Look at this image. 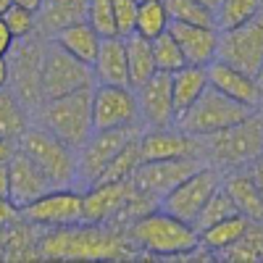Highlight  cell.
<instances>
[{
    "label": "cell",
    "instance_id": "28",
    "mask_svg": "<svg viewBox=\"0 0 263 263\" xmlns=\"http://www.w3.org/2000/svg\"><path fill=\"white\" fill-rule=\"evenodd\" d=\"M29 126V114L27 105L18 100V95L8 87H0V137L6 140H18Z\"/></svg>",
    "mask_w": 263,
    "mask_h": 263
},
{
    "label": "cell",
    "instance_id": "9",
    "mask_svg": "<svg viewBox=\"0 0 263 263\" xmlns=\"http://www.w3.org/2000/svg\"><path fill=\"white\" fill-rule=\"evenodd\" d=\"M142 124H129V126H116V129H98L90 135L79 150H77V171H79V184L90 187L100 177V171L111 163L116 153L137 140L142 135Z\"/></svg>",
    "mask_w": 263,
    "mask_h": 263
},
{
    "label": "cell",
    "instance_id": "34",
    "mask_svg": "<svg viewBox=\"0 0 263 263\" xmlns=\"http://www.w3.org/2000/svg\"><path fill=\"white\" fill-rule=\"evenodd\" d=\"M163 6H166L171 21H182V24H197V27H213V29H216L213 11L205 8L203 3H197V0H163Z\"/></svg>",
    "mask_w": 263,
    "mask_h": 263
},
{
    "label": "cell",
    "instance_id": "36",
    "mask_svg": "<svg viewBox=\"0 0 263 263\" xmlns=\"http://www.w3.org/2000/svg\"><path fill=\"white\" fill-rule=\"evenodd\" d=\"M87 24H90L100 37L116 34L114 3H111V0H87Z\"/></svg>",
    "mask_w": 263,
    "mask_h": 263
},
{
    "label": "cell",
    "instance_id": "32",
    "mask_svg": "<svg viewBox=\"0 0 263 263\" xmlns=\"http://www.w3.org/2000/svg\"><path fill=\"white\" fill-rule=\"evenodd\" d=\"M142 163L140 158V147H137V140H132L129 145H124L116 156L111 158V163H108L103 171H100V177L95 179L98 182H121V179H132V174H135V168Z\"/></svg>",
    "mask_w": 263,
    "mask_h": 263
},
{
    "label": "cell",
    "instance_id": "20",
    "mask_svg": "<svg viewBox=\"0 0 263 263\" xmlns=\"http://www.w3.org/2000/svg\"><path fill=\"white\" fill-rule=\"evenodd\" d=\"M168 34L177 40V45H179V50L184 55V63H190V66H208L216 58L218 29L171 21V24H168Z\"/></svg>",
    "mask_w": 263,
    "mask_h": 263
},
{
    "label": "cell",
    "instance_id": "46",
    "mask_svg": "<svg viewBox=\"0 0 263 263\" xmlns=\"http://www.w3.org/2000/svg\"><path fill=\"white\" fill-rule=\"evenodd\" d=\"M197 3H203L205 8H211V11H216V6H218V0H197Z\"/></svg>",
    "mask_w": 263,
    "mask_h": 263
},
{
    "label": "cell",
    "instance_id": "13",
    "mask_svg": "<svg viewBox=\"0 0 263 263\" xmlns=\"http://www.w3.org/2000/svg\"><path fill=\"white\" fill-rule=\"evenodd\" d=\"M203 161L192 156V158H171V161H142L135 174H132V184L137 187V192L153 197L156 203H161V197L171 192L184 177L195 168H200Z\"/></svg>",
    "mask_w": 263,
    "mask_h": 263
},
{
    "label": "cell",
    "instance_id": "8",
    "mask_svg": "<svg viewBox=\"0 0 263 263\" xmlns=\"http://www.w3.org/2000/svg\"><path fill=\"white\" fill-rule=\"evenodd\" d=\"M92 66H87L77 58H71L66 50H61L50 40L45 45V55H42V74H40V87H42V103L50 98H61L84 87H92Z\"/></svg>",
    "mask_w": 263,
    "mask_h": 263
},
{
    "label": "cell",
    "instance_id": "17",
    "mask_svg": "<svg viewBox=\"0 0 263 263\" xmlns=\"http://www.w3.org/2000/svg\"><path fill=\"white\" fill-rule=\"evenodd\" d=\"M48 190H53L48 177L40 171V166L24 150L16 147L11 161H8V197L18 208H24L32 200H37L40 195H45Z\"/></svg>",
    "mask_w": 263,
    "mask_h": 263
},
{
    "label": "cell",
    "instance_id": "18",
    "mask_svg": "<svg viewBox=\"0 0 263 263\" xmlns=\"http://www.w3.org/2000/svg\"><path fill=\"white\" fill-rule=\"evenodd\" d=\"M140 158L142 161H171V158H192L197 156L195 137L179 132L177 126L166 129H142L137 137Z\"/></svg>",
    "mask_w": 263,
    "mask_h": 263
},
{
    "label": "cell",
    "instance_id": "3",
    "mask_svg": "<svg viewBox=\"0 0 263 263\" xmlns=\"http://www.w3.org/2000/svg\"><path fill=\"white\" fill-rule=\"evenodd\" d=\"M197 142V158L218 171L227 168H242L260 158V142H263V126L260 116L253 114L245 121L232 124L227 129H218L213 135L195 137Z\"/></svg>",
    "mask_w": 263,
    "mask_h": 263
},
{
    "label": "cell",
    "instance_id": "15",
    "mask_svg": "<svg viewBox=\"0 0 263 263\" xmlns=\"http://www.w3.org/2000/svg\"><path fill=\"white\" fill-rule=\"evenodd\" d=\"M135 98H137V116L145 129L174 126L177 111H174L171 100V74L156 71L140 87H135Z\"/></svg>",
    "mask_w": 263,
    "mask_h": 263
},
{
    "label": "cell",
    "instance_id": "23",
    "mask_svg": "<svg viewBox=\"0 0 263 263\" xmlns=\"http://www.w3.org/2000/svg\"><path fill=\"white\" fill-rule=\"evenodd\" d=\"M79 21H87V0H42L37 8V29L45 40Z\"/></svg>",
    "mask_w": 263,
    "mask_h": 263
},
{
    "label": "cell",
    "instance_id": "40",
    "mask_svg": "<svg viewBox=\"0 0 263 263\" xmlns=\"http://www.w3.org/2000/svg\"><path fill=\"white\" fill-rule=\"evenodd\" d=\"M13 34L8 32V27H6V21L0 18V55H8L11 53V48H13Z\"/></svg>",
    "mask_w": 263,
    "mask_h": 263
},
{
    "label": "cell",
    "instance_id": "25",
    "mask_svg": "<svg viewBox=\"0 0 263 263\" xmlns=\"http://www.w3.org/2000/svg\"><path fill=\"white\" fill-rule=\"evenodd\" d=\"M250 224H253V221H250L248 216H242V213H232V216L221 218V221L211 224L208 229L197 232V250H200V253H208V255L213 258L218 250L229 248L237 237H242V234L248 232Z\"/></svg>",
    "mask_w": 263,
    "mask_h": 263
},
{
    "label": "cell",
    "instance_id": "27",
    "mask_svg": "<svg viewBox=\"0 0 263 263\" xmlns=\"http://www.w3.org/2000/svg\"><path fill=\"white\" fill-rule=\"evenodd\" d=\"M124 48H126V69H129V87L135 90L145 79L156 74V61H153V48L150 40L140 34H126L124 37Z\"/></svg>",
    "mask_w": 263,
    "mask_h": 263
},
{
    "label": "cell",
    "instance_id": "38",
    "mask_svg": "<svg viewBox=\"0 0 263 263\" xmlns=\"http://www.w3.org/2000/svg\"><path fill=\"white\" fill-rule=\"evenodd\" d=\"M114 3V24L116 34L126 37L135 32V13H137V0H111Z\"/></svg>",
    "mask_w": 263,
    "mask_h": 263
},
{
    "label": "cell",
    "instance_id": "21",
    "mask_svg": "<svg viewBox=\"0 0 263 263\" xmlns=\"http://www.w3.org/2000/svg\"><path fill=\"white\" fill-rule=\"evenodd\" d=\"M221 184L229 192L237 213L248 216L250 221L263 218V200H260V182L253 177L250 163L242 168H229V174H221Z\"/></svg>",
    "mask_w": 263,
    "mask_h": 263
},
{
    "label": "cell",
    "instance_id": "41",
    "mask_svg": "<svg viewBox=\"0 0 263 263\" xmlns=\"http://www.w3.org/2000/svg\"><path fill=\"white\" fill-rule=\"evenodd\" d=\"M13 150H16V142L13 140L0 137V163H8L11 156H13Z\"/></svg>",
    "mask_w": 263,
    "mask_h": 263
},
{
    "label": "cell",
    "instance_id": "10",
    "mask_svg": "<svg viewBox=\"0 0 263 263\" xmlns=\"http://www.w3.org/2000/svg\"><path fill=\"white\" fill-rule=\"evenodd\" d=\"M21 216L34 229H61L82 224L84 221L82 192H77L74 187H53L21 208Z\"/></svg>",
    "mask_w": 263,
    "mask_h": 263
},
{
    "label": "cell",
    "instance_id": "42",
    "mask_svg": "<svg viewBox=\"0 0 263 263\" xmlns=\"http://www.w3.org/2000/svg\"><path fill=\"white\" fill-rule=\"evenodd\" d=\"M8 84H11V66L6 55H0V87H8Z\"/></svg>",
    "mask_w": 263,
    "mask_h": 263
},
{
    "label": "cell",
    "instance_id": "5",
    "mask_svg": "<svg viewBox=\"0 0 263 263\" xmlns=\"http://www.w3.org/2000/svg\"><path fill=\"white\" fill-rule=\"evenodd\" d=\"M18 150L40 166V171L48 177L53 187H74L79 184L77 171V150L58 140L45 126H27V132L18 137Z\"/></svg>",
    "mask_w": 263,
    "mask_h": 263
},
{
    "label": "cell",
    "instance_id": "44",
    "mask_svg": "<svg viewBox=\"0 0 263 263\" xmlns=\"http://www.w3.org/2000/svg\"><path fill=\"white\" fill-rule=\"evenodd\" d=\"M13 6H21V8H27V11L37 13V8L42 6V0H13Z\"/></svg>",
    "mask_w": 263,
    "mask_h": 263
},
{
    "label": "cell",
    "instance_id": "37",
    "mask_svg": "<svg viewBox=\"0 0 263 263\" xmlns=\"http://www.w3.org/2000/svg\"><path fill=\"white\" fill-rule=\"evenodd\" d=\"M3 21H6L8 32L13 34V40H24V37L34 34V29H37V13L21 8V6H11L3 13Z\"/></svg>",
    "mask_w": 263,
    "mask_h": 263
},
{
    "label": "cell",
    "instance_id": "2",
    "mask_svg": "<svg viewBox=\"0 0 263 263\" xmlns=\"http://www.w3.org/2000/svg\"><path fill=\"white\" fill-rule=\"evenodd\" d=\"M121 229L132 248L150 258L174 260V258H192L197 253V229L161 208L147 211L145 216L129 221Z\"/></svg>",
    "mask_w": 263,
    "mask_h": 263
},
{
    "label": "cell",
    "instance_id": "19",
    "mask_svg": "<svg viewBox=\"0 0 263 263\" xmlns=\"http://www.w3.org/2000/svg\"><path fill=\"white\" fill-rule=\"evenodd\" d=\"M205 74H208V84L213 90H218L221 95L253 108V111H260V82H258V77H250L245 71L234 69V66L221 63V61H211L205 66Z\"/></svg>",
    "mask_w": 263,
    "mask_h": 263
},
{
    "label": "cell",
    "instance_id": "30",
    "mask_svg": "<svg viewBox=\"0 0 263 263\" xmlns=\"http://www.w3.org/2000/svg\"><path fill=\"white\" fill-rule=\"evenodd\" d=\"M171 18L163 6V0H137V13H135V34L153 40L168 29Z\"/></svg>",
    "mask_w": 263,
    "mask_h": 263
},
{
    "label": "cell",
    "instance_id": "22",
    "mask_svg": "<svg viewBox=\"0 0 263 263\" xmlns=\"http://www.w3.org/2000/svg\"><path fill=\"white\" fill-rule=\"evenodd\" d=\"M92 77H95V84L129 87V69H126L124 37H119V34L100 37L98 58H95V63H92Z\"/></svg>",
    "mask_w": 263,
    "mask_h": 263
},
{
    "label": "cell",
    "instance_id": "1",
    "mask_svg": "<svg viewBox=\"0 0 263 263\" xmlns=\"http://www.w3.org/2000/svg\"><path fill=\"white\" fill-rule=\"evenodd\" d=\"M135 248L121 227L82 221L61 229H40L37 258L50 260H121L135 258Z\"/></svg>",
    "mask_w": 263,
    "mask_h": 263
},
{
    "label": "cell",
    "instance_id": "24",
    "mask_svg": "<svg viewBox=\"0 0 263 263\" xmlns=\"http://www.w3.org/2000/svg\"><path fill=\"white\" fill-rule=\"evenodd\" d=\"M61 50H66L71 58L92 66L95 58H98V48H100V34L87 24V21H79V24H71L61 29L58 34L50 37Z\"/></svg>",
    "mask_w": 263,
    "mask_h": 263
},
{
    "label": "cell",
    "instance_id": "33",
    "mask_svg": "<svg viewBox=\"0 0 263 263\" xmlns=\"http://www.w3.org/2000/svg\"><path fill=\"white\" fill-rule=\"evenodd\" d=\"M232 213H237V208H234V203H232L229 192L224 190V184H218V187L211 192V197L205 200V205L200 208V213L195 216L192 227H195L197 232H203V229H208L211 224L221 221V218H227V216H232Z\"/></svg>",
    "mask_w": 263,
    "mask_h": 263
},
{
    "label": "cell",
    "instance_id": "11",
    "mask_svg": "<svg viewBox=\"0 0 263 263\" xmlns=\"http://www.w3.org/2000/svg\"><path fill=\"white\" fill-rule=\"evenodd\" d=\"M218 184H221V171H218L216 166L203 163L200 168H195L190 177H184L171 192H166L161 197L158 208L182 218V221H187V224H192L195 216L200 213V208L205 205V200L211 197V192Z\"/></svg>",
    "mask_w": 263,
    "mask_h": 263
},
{
    "label": "cell",
    "instance_id": "35",
    "mask_svg": "<svg viewBox=\"0 0 263 263\" xmlns=\"http://www.w3.org/2000/svg\"><path fill=\"white\" fill-rule=\"evenodd\" d=\"M150 48H153V61H156V71H163V74H174L179 71L184 63V55L177 45V40L168 34V29L158 37L150 40Z\"/></svg>",
    "mask_w": 263,
    "mask_h": 263
},
{
    "label": "cell",
    "instance_id": "4",
    "mask_svg": "<svg viewBox=\"0 0 263 263\" xmlns=\"http://www.w3.org/2000/svg\"><path fill=\"white\" fill-rule=\"evenodd\" d=\"M40 121H42L40 126H45L58 140L79 150L95 132L92 129V87L45 100L40 105Z\"/></svg>",
    "mask_w": 263,
    "mask_h": 263
},
{
    "label": "cell",
    "instance_id": "12",
    "mask_svg": "<svg viewBox=\"0 0 263 263\" xmlns=\"http://www.w3.org/2000/svg\"><path fill=\"white\" fill-rule=\"evenodd\" d=\"M45 40L37 37H24L13 42V63L11 66V77L16 82L13 92L24 105H42V87H40V74H42V55H45Z\"/></svg>",
    "mask_w": 263,
    "mask_h": 263
},
{
    "label": "cell",
    "instance_id": "7",
    "mask_svg": "<svg viewBox=\"0 0 263 263\" xmlns=\"http://www.w3.org/2000/svg\"><path fill=\"white\" fill-rule=\"evenodd\" d=\"M213 61L234 66V69L245 71L250 77H260V66H263V18L260 13L239 27L218 29Z\"/></svg>",
    "mask_w": 263,
    "mask_h": 263
},
{
    "label": "cell",
    "instance_id": "26",
    "mask_svg": "<svg viewBox=\"0 0 263 263\" xmlns=\"http://www.w3.org/2000/svg\"><path fill=\"white\" fill-rule=\"evenodd\" d=\"M208 87V74L205 66H182L179 71L171 74V100H174V111L177 116L184 111L187 105H192L203 90Z\"/></svg>",
    "mask_w": 263,
    "mask_h": 263
},
{
    "label": "cell",
    "instance_id": "6",
    "mask_svg": "<svg viewBox=\"0 0 263 263\" xmlns=\"http://www.w3.org/2000/svg\"><path fill=\"white\" fill-rule=\"evenodd\" d=\"M253 114H258V111H253V108L221 95L218 90H213V87L208 84L205 90L197 95V100L192 105H187L177 116L174 126H177L179 132H184V135H190V137H205V135H213V132H218V129H227L232 124L245 121Z\"/></svg>",
    "mask_w": 263,
    "mask_h": 263
},
{
    "label": "cell",
    "instance_id": "16",
    "mask_svg": "<svg viewBox=\"0 0 263 263\" xmlns=\"http://www.w3.org/2000/svg\"><path fill=\"white\" fill-rule=\"evenodd\" d=\"M132 195H135V184H132V179L90 184L82 192L84 221H90V224H108V221H114L116 213L126 205V200Z\"/></svg>",
    "mask_w": 263,
    "mask_h": 263
},
{
    "label": "cell",
    "instance_id": "39",
    "mask_svg": "<svg viewBox=\"0 0 263 263\" xmlns=\"http://www.w3.org/2000/svg\"><path fill=\"white\" fill-rule=\"evenodd\" d=\"M21 208L11 200L8 195H0V229H8V227H13V224H18L21 221Z\"/></svg>",
    "mask_w": 263,
    "mask_h": 263
},
{
    "label": "cell",
    "instance_id": "14",
    "mask_svg": "<svg viewBox=\"0 0 263 263\" xmlns=\"http://www.w3.org/2000/svg\"><path fill=\"white\" fill-rule=\"evenodd\" d=\"M129 124H140L135 90L116 84H92V129H116Z\"/></svg>",
    "mask_w": 263,
    "mask_h": 263
},
{
    "label": "cell",
    "instance_id": "45",
    "mask_svg": "<svg viewBox=\"0 0 263 263\" xmlns=\"http://www.w3.org/2000/svg\"><path fill=\"white\" fill-rule=\"evenodd\" d=\"M11 6H13V0H0V18H3V13H6Z\"/></svg>",
    "mask_w": 263,
    "mask_h": 263
},
{
    "label": "cell",
    "instance_id": "29",
    "mask_svg": "<svg viewBox=\"0 0 263 263\" xmlns=\"http://www.w3.org/2000/svg\"><path fill=\"white\" fill-rule=\"evenodd\" d=\"M213 258L229 260V263H260L263 260V229H260V221H253L242 237H237L229 248L218 250Z\"/></svg>",
    "mask_w": 263,
    "mask_h": 263
},
{
    "label": "cell",
    "instance_id": "43",
    "mask_svg": "<svg viewBox=\"0 0 263 263\" xmlns=\"http://www.w3.org/2000/svg\"><path fill=\"white\" fill-rule=\"evenodd\" d=\"M0 195H8V163H0Z\"/></svg>",
    "mask_w": 263,
    "mask_h": 263
},
{
    "label": "cell",
    "instance_id": "31",
    "mask_svg": "<svg viewBox=\"0 0 263 263\" xmlns=\"http://www.w3.org/2000/svg\"><path fill=\"white\" fill-rule=\"evenodd\" d=\"M260 13V0H218L213 11L216 29H232Z\"/></svg>",
    "mask_w": 263,
    "mask_h": 263
}]
</instances>
